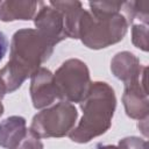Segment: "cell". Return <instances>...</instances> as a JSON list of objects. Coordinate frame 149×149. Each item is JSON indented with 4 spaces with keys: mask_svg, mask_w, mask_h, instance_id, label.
Wrapping results in <instances>:
<instances>
[{
    "mask_svg": "<svg viewBox=\"0 0 149 149\" xmlns=\"http://www.w3.org/2000/svg\"><path fill=\"white\" fill-rule=\"evenodd\" d=\"M52 51L54 47L36 29L23 28L17 30L12 37L9 61L0 69V79L6 93L17 90L28 77L50 58Z\"/></svg>",
    "mask_w": 149,
    "mask_h": 149,
    "instance_id": "6da1fadb",
    "label": "cell"
},
{
    "mask_svg": "<svg viewBox=\"0 0 149 149\" xmlns=\"http://www.w3.org/2000/svg\"><path fill=\"white\" fill-rule=\"evenodd\" d=\"M123 1L88 2L90 12L84 10L78 38L90 49H102L120 42L127 34L128 22L122 14Z\"/></svg>",
    "mask_w": 149,
    "mask_h": 149,
    "instance_id": "7a4b0ae2",
    "label": "cell"
},
{
    "mask_svg": "<svg viewBox=\"0 0 149 149\" xmlns=\"http://www.w3.org/2000/svg\"><path fill=\"white\" fill-rule=\"evenodd\" d=\"M116 107L114 90L105 81H94L80 102L83 116L69 137L77 143H87L105 134L111 125Z\"/></svg>",
    "mask_w": 149,
    "mask_h": 149,
    "instance_id": "3957f363",
    "label": "cell"
},
{
    "mask_svg": "<svg viewBox=\"0 0 149 149\" xmlns=\"http://www.w3.org/2000/svg\"><path fill=\"white\" fill-rule=\"evenodd\" d=\"M91 84L87 65L77 58L65 61L54 73L56 95L62 101L80 104L86 97Z\"/></svg>",
    "mask_w": 149,
    "mask_h": 149,
    "instance_id": "277c9868",
    "label": "cell"
},
{
    "mask_svg": "<svg viewBox=\"0 0 149 149\" xmlns=\"http://www.w3.org/2000/svg\"><path fill=\"white\" fill-rule=\"evenodd\" d=\"M77 118L78 112L74 105L61 100L35 114L29 129L40 139L63 137L74 128Z\"/></svg>",
    "mask_w": 149,
    "mask_h": 149,
    "instance_id": "5b68a950",
    "label": "cell"
},
{
    "mask_svg": "<svg viewBox=\"0 0 149 149\" xmlns=\"http://www.w3.org/2000/svg\"><path fill=\"white\" fill-rule=\"evenodd\" d=\"M122 102L126 114L129 118L135 120H143L148 118L149 100L147 88V71L143 72L139 79L125 85Z\"/></svg>",
    "mask_w": 149,
    "mask_h": 149,
    "instance_id": "8992f818",
    "label": "cell"
},
{
    "mask_svg": "<svg viewBox=\"0 0 149 149\" xmlns=\"http://www.w3.org/2000/svg\"><path fill=\"white\" fill-rule=\"evenodd\" d=\"M36 30L52 45L66 38L64 33V20L59 10L51 7L49 3L41 2L40 8L34 17Z\"/></svg>",
    "mask_w": 149,
    "mask_h": 149,
    "instance_id": "52a82bcc",
    "label": "cell"
},
{
    "mask_svg": "<svg viewBox=\"0 0 149 149\" xmlns=\"http://www.w3.org/2000/svg\"><path fill=\"white\" fill-rule=\"evenodd\" d=\"M30 95L36 109L48 107L57 99L54 73L50 70L41 66L30 76Z\"/></svg>",
    "mask_w": 149,
    "mask_h": 149,
    "instance_id": "ba28073f",
    "label": "cell"
},
{
    "mask_svg": "<svg viewBox=\"0 0 149 149\" xmlns=\"http://www.w3.org/2000/svg\"><path fill=\"white\" fill-rule=\"evenodd\" d=\"M147 69L148 68L141 65L139 58L129 51L118 52L111 61V71L118 79L123 81L125 85L139 79Z\"/></svg>",
    "mask_w": 149,
    "mask_h": 149,
    "instance_id": "9c48e42d",
    "label": "cell"
},
{
    "mask_svg": "<svg viewBox=\"0 0 149 149\" xmlns=\"http://www.w3.org/2000/svg\"><path fill=\"white\" fill-rule=\"evenodd\" d=\"M51 7L59 10L64 20V33L69 38H78L79 24L84 14V8L79 1H50Z\"/></svg>",
    "mask_w": 149,
    "mask_h": 149,
    "instance_id": "30bf717a",
    "label": "cell"
},
{
    "mask_svg": "<svg viewBox=\"0 0 149 149\" xmlns=\"http://www.w3.org/2000/svg\"><path fill=\"white\" fill-rule=\"evenodd\" d=\"M28 132L26 119L12 115L0 122V147L5 149H16Z\"/></svg>",
    "mask_w": 149,
    "mask_h": 149,
    "instance_id": "8fae6325",
    "label": "cell"
},
{
    "mask_svg": "<svg viewBox=\"0 0 149 149\" xmlns=\"http://www.w3.org/2000/svg\"><path fill=\"white\" fill-rule=\"evenodd\" d=\"M38 1H0V20L10 22L16 20H31L37 13Z\"/></svg>",
    "mask_w": 149,
    "mask_h": 149,
    "instance_id": "7c38bea8",
    "label": "cell"
},
{
    "mask_svg": "<svg viewBox=\"0 0 149 149\" xmlns=\"http://www.w3.org/2000/svg\"><path fill=\"white\" fill-rule=\"evenodd\" d=\"M132 42L133 44L143 50L148 51V24L144 23H133L132 27Z\"/></svg>",
    "mask_w": 149,
    "mask_h": 149,
    "instance_id": "4fadbf2b",
    "label": "cell"
},
{
    "mask_svg": "<svg viewBox=\"0 0 149 149\" xmlns=\"http://www.w3.org/2000/svg\"><path fill=\"white\" fill-rule=\"evenodd\" d=\"M16 149H43V143L30 129H28L24 139L20 142Z\"/></svg>",
    "mask_w": 149,
    "mask_h": 149,
    "instance_id": "5bb4252c",
    "label": "cell"
},
{
    "mask_svg": "<svg viewBox=\"0 0 149 149\" xmlns=\"http://www.w3.org/2000/svg\"><path fill=\"white\" fill-rule=\"evenodd\" d=\"M118 147L120 149H148L147 141L136 136H129L120 140Z\"/></svg>",
    "mask_w": 149,
    "mask_h": 149,
    "instance_id": "9a60e30c",
    "label": "cell"
},
{
    "mask_svg": "<svg viewBox=\"0 0 149 149\" xmlns=\"http://www.w3.org/2000/svg\"><path fill=\"white\" fill-rule=\"evenodd\" d=\"M7 49H8V41H7V37L6 35L0 30V62L2 61V58L5 57L6 52H7Z\"/></svg>",
    "mask_w": 149,
    "mask_h": 149,
    "instance_id": "2e32d148",
    "label": "cell"
},
{
    "mask_svg": "<svg viewBox=\"0 0 149 149\" xmlns=\"http://www.w3.org/2000/svg\"><path fill=\"white\" fill-rule=\"evenodd\" d=\"M97 149H120L118 146H111V144H108V146H102V144H99L98 147H97Z\"/></svg>",
    "mask_w": 149,
    "mask_h": 149,
    "instance_id": "e0dca14e",
    "label": "cell"
},
{
    "mask_svg": "<svg viewBox=\"0 0 149 149\" xmlns=\"http://www.w3.org/2000/svg\"><path fill=\"white\" fill-rule=\"evenodd\" d=\"M3 114V105H2V102H1V100H0V116Z\"/></svg>",
    "mask_w": 149,
    "mask_h": 149,
    "instance_id": "ac0fdd59",
    "label": "cell"
}]
</instances>
